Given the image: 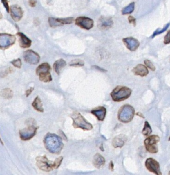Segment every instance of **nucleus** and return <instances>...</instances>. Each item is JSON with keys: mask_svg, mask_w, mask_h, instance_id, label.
Instances as JSON below:
<instances>
[{"mask_svg": "<svg viewBox=\"0 0 170 175\" xmlns=\"http://www.w3.org/2000/svg\"><path fill=\"white\" fill-rule=\"evenodd\" d=\"M170 25V23H168V24H167L166 25H165V26L163 28L161 29H157L156 31H155L154 33H153L152 36V38H153L155 37L156 35H160V34H161V33H164V32L168 28V27H169Z\"/></svg>", "mask_w": 170, "mask_h": 175, "instance_id": "nucleus-26", "label": "nucleus"}, {"mask_svg": "<svg viewBox=\"0 0 170 175\" xmlns=\"http://www.w3.org/2000/svg\"><path fill=\"white\" fill-rule=\"evenodd\" d=\"M91 113L96 117L98 120L103 121L105 119L106 114V110L105 107H99L93 109L91 111Z\"/></svg>", "mask_w": 170, "mask_h": 175, "instance_id": "nucleus-19", "label": "nucleus"}, {"mask_svg": "<svg viewBox=\"0 0 170 175\" xmlns=\"http://www.w3.org/2000/svg\"><path fill=\"white\" fill-rule=\"evenodd\" d=\"M66 65L65 61L63 59H59L57 60L53 64V68L57 74H59L62 69Z\"/></svg>", "mask_w": 170, "mask_h": 175, "instance_id": "nucleus-21", "label": "nucleus"}, {"mask_svg": "<svg viewBox=\"0 0 170 175\" xmlns=\"http://www.w3.org/2000/svg\"><path fill=\"white\" fill-rule=\"evenodd\" d=\"M164 43L169 44L170 43V30L168 31L164 38Z\"/></svg>", "mask_w": 170, "mask_h": 175, "instance_id": "nucleus-30", "label": "nucleus"}, {"mask_svg": "<svg viewBox=\"0 0 170 175\" xmlns=\"http://www.w3.org/2000/svg\"><path fill=\"white\" fill-rule=\"evenodd\" d=\"M2 3H3V4L4 5L5 8L6 9L7 11L8 12H9L10 11V9H9V5H8V2L7 1V0H1Z\"/></svg>", "mask_w": 170, "mask_h": 175, "instance_id": "nucleus-31", "label": "nucleus"}, {"mask_svg": "<svg viewBox=\"0 0 170 175\" xmlns=\"http://www.w3.org/2000/svg\"><path fill=\"white\" fill-rule=\"evenodd\" d=\"M75 24L81 28L89 30L93 27V20L88 17H79L75 19Z\"/></svg>", "mask_w": 170, "mask_h": 175, "instance_id": "nucleus-10", "label": "nucleus"}, {"mask_svg": "<svg viewBox=\"0 0 170 175\" xmlns=\"http://www.w3.org/2000/svg\"><path fill=\"white\" fill-rule=\"evenodd\" d=\"M24 59L28 63L37 64L39 62L40 57L37 53L32 50H28L24 52Z\"/></svg>", "mask_w": 170, "mask_h": 175, "instance_id": "nucleus-11", "label": "nucleus"}, {"mask_svg": "<svg viewBox=\"0 0 170 175\" xmlns=\"http://www.w3.org/2000/svg\"><path fill=\"white\" fill-rule=\"evenodd\" d=\"M15 35H9L8 33H1L0 35V46L1 49H6L15 43Z\"/></svg>", "mask_w": 170, "mask_h": 175, "instance_id": "nucleus-8", "label": "nucleus"}, {"mask_svg": "<svg viewBox=\"0 0 170 175\" xmlns=\"http://www.w3.org/2000/svg\"><path fill=\"white\" fill-rule=\"evenodd\" d=\"M169 140V141H170V137H169V140Z\"/></svg>", "mask_w": 170, "mask_h": 175, "instance_id": "nucleus-37", "label": "nucleus"}, {"mask_svg": "<svg viewBox=\"0 0 170 175\" xmlns=\"http://www.w3.org/2000/svg\"><path fill=\"white\" fill-rule=\"evenodd\" d=\"M109 169L111 171H114L113 163V162L112 161L110 162V165H109Z\"/></svg>", "mask_w": 170, "mask_h": 175, "instance_id": "nucleus-35", "label": "nucleus"}, {"mask_svg": "<svg viewBox=\"0 0 170 175\" xmlns=\"http://www.w3.org/2000/svg\"><path fill=\"white\" fill-rule=\"evenodd\" d=\"M128 20L130 23L133 24L134 26L136 25V19L132 16H129Z\"/></svg>", "mask_w": 170, "mask_h": 175, "instance_id": "nucleus-32", "label": "nucleus"}, {"mask_svg": "<svg viewBox=\"0 0 170 175\" xmlns=\"http://www.w3.org/2000/svg\"><path fill=\"white\" fill-rule=\"evenodd\" d=\"M27 128L20 131V137L23 140H29L35 135L38 127L36 126V124L33 119H29L27 122Z\"/></svg>", "mask_w": 170, "mask_h": 175, "instance_id": "nucleus-6", "label": "nucleus"}, {"mask_svg": "<svg viewBox=\"0 0 170 175\" xmlns=\"http://www.w3.org/2000/svg\"><path fill=\"white\" fill-rule=\"evenodd\" d=\"M169 175H170V172L169 173Z\"/></svg>", "mask_w": 170, "mask_h": 175, "instance_id": "nucleus-38", "label": "nucleus"}, {"mask_svg": "<svg viewBox=\"0 0 170 175\" xmlns=\"http://www.w3.org/2000/svg\"><path fill=\"white\" fill-rule=\"evenodd\" d=\"M17 35L19 37V44L21 47L24 48H28L31 45V40L25 35L23 33H18Z\"/></svg>", "mask_w": 170, "mask_h": 175, "instance_id": "nucleus-15", "label": "nucleus"}, {"mask_svg": "<svg viewBox=\"0 0 170 175\" xmlns=\"http://www.w3.org/2000/svg\"><path fill=\"white\" fill-rule=\"evenodd\" d=\"M160 140V138L156 135H151L147 138L144 141V144L147 151L151 153H156L158 152L157 143Z\"/></svg>", "mask_w": 170, "mask_h": 175, "instance_id": "nucleus-7", "label": "nucleus"}, {"mask_svg": "<svg viewBox=\"0 0 170 175\" xmlns=\"http://www.w3.org/2000/svg\"><path fill=\"white\" fill-rule=\"evenodd\" d=\"M48 21L50 26L52 27H56L62 26L64 24H71L74 21V19L73 18L56 19L51 17L49 18Z\"/></svg>", "mask_w": 170, "mask_h": 175, "instance_id": "nucleus-12", "label": "nucleus"}, {"mask_svg": "<svg viewBox=\"0 0 170 175\" xmlns=\"http://www.w3.org/2000/svg\"><path fill=\"white\" fill-rule=\"evenodd\" d=\"M126 48L131 51H136L140 46V42L138 40L133 37H128L122 40Z\"/></svg>", "mask_w": 170, "mask_h": 175, "instance_id": "nucleus-13", "label": "nucleus"}, {"mask_svg": "<svg viewBox=\"0 0 170 175\" xmlns=\"http://www.w3.org/2000/svg\"><path fill=\"white\" fill-rule=\"evenodd\" d=\"M152 131L149 123L148 121H146L144 125V128L142 131V134L144 136H148L152 133Z\"/></svg>", "mask_w": 170, "mask_h": 175, "instance_id": "nucleus-25", "label": "nucleus"}, {"mask_svg": "<svg viewBox=\"0 0 170 175\" xmlns=\"http://www.w3.org/2000/svg\"><path fill=\"white\" fill-rule=\"evenodd\" d=\"M1 96L4 99H10L13 97V91L10 88H5L1 92Z\"/></svg>", "mask_w": 170, "mask_h": 175, "instance_id": "nucleus-23", "label": "nucleus"}, {"mask_svg": "<svg viewBox=\"0 0 170 175\" xmlns=\"http://www.w3.org/2000/svg\"><path fill=\"white\" fill-rule=\"evenodd\" d=\"M134 74L140 77H145L149 74V70L146 66L142 64H138L135 66L132 70Z\"/></svg>", "mask_w": 170, "mask_h": 175, "instance_id": "nucleus-16", "label": "nucleus"}, {"mask_svg": "<svg viewBox=\"0 0 170 175\" xmlns=\"http://www.w3.org/2000/svg\"><path fill=\"white\" fill-rule=\"evenodd\" d=\"M135 114V110L132 106L128 104L123 105L120 109L118 118L122 123H128L132 120Z\"/></svg>", "mask_w": 170, "mask_h": 175, "instance_id": "nucleus-4", "label": "nucleus"}, {"mask_svg": "<svg viewBox=\"0 0 170 175\" xmlns=\"http://www.w3.org/2000/svg\"><path fill=\"white\" fill-rule=\"evenodd\" d=\"M32 105L33 107L38 112H44V108L43 107V103L39 97L37 96L35 98V100L33 102Z\"/></svg>", "mask_w": 170, "mask_h": 175, "instance_id": "nucleus-22", "label": "nucleus"}, {"mask_svg": "<svg viewBox=\"0 0 170 175\" xmlns=\"http://www.w3.org/2000/svg\"><path fill=\"white\" fill-rule=\"evenodd\" d=\"M93 164L95 167L100 169L105 165V158L100 153H96L93 157Z\"/></svg>", "mask_w": 170, "mask_h": 175, "instance_id": "nucleus-20", "label": "nucleus"}, {"mask_svg": "<svg viewBox=\"0 0 170 175\" xmlns=\"http://www.w3.org/2000/svg\"><path fill=\"white\" fill-rule=\"evenodd\" d=\"M131 92L132 90L130 88L123 86H118L113 90L110 95L114 101L121 102L129 98Z\"/></svg>", "mask_w": 170, "mask_h": 175, "instance_id": "nucleus-2", "label": "nucleus"}, {"mask_svg": "<svg viewBox=\"0 0 170 175\" xmlns=\"http://www.w3.org/2000/svg\"><path fill=\"white\" fill-rule=\"evenodd\" d=\"M145 166L147 169L151 173H154L155 175H162L159 163L154 159L152 158L147 159L145 162Z\"/></svg>", "mask_w": 170, "mask_h": 175, "instance_id": "nucleus-9", "label": "nucleus"}, {"mask_svg": "<svg viewBox=\"0 0 170 175\" xmlns=\"http://www.w3.org/2000/svg\"><path fill=\"white\" fill-rule=\"evenodd\" d=\"M63 159V158L61 156L53 162L48 160L46 156H43L37 158L36 160L37 166L40 169L45 172H50L54 169H57L61 164Z\"/></svg>", "mask_w": 170, "mask_h": 175, "instance_id": "nucleus-1", "label": "nucleus"}, {"mask_svg": "<svg viewBox=\"0 0 170 175\" xmlns=\"http://www.w3.org/2000/svg\"><path fill=\"white\" fill-rule=\"evenodd\" d=\"M71 118L73 120L72 125L75 128H79L86 131H89L93 128L92 125L88 122L79 112H73L71 115Z\"/></svg>", "mask_w": 170, "mask_h": 175, "instance_id": "nucleus-3", "label": "nucleus"}, {"mask_svg": "<svg viewBox=\"0 0 170 175\" xmlns=\"http://www.w3.org/2000/svg\"><path fill=\"white\" fill-rule=\"evenodd\" d=\"M144 63L145 65H146L147 67L148 68H149L150 69L152 70V71H155V69H156L155 66L153 65V64L150 60H146L144 61Z\"/></svg>", "mask_w": 170, "mask_h": 175, "instance_id": "nucleus-28", "label": "nucleus"}, {"mask_svg": "<svg viewBox=\"0 0 170 175\" xmlns=\"http://www.w3.org/2000/svg\"><path fill=\"white\" fill-rule=\"evenodd\" d=\"M136 115L137 116H138L140 117H142V118H144V116H143V115L142 114V113H140V112H137L136 113Z\"/></svg>", "mask_w": 170, "mask_h": 175, "instance_id": "nucleus-36", "label": "nucleus"}, {"mask_svg": "<svg viewBox=\"0 0 170 175\" xmlns=\"http://www.w3.org/2000/svg\"><path fill=\"white\" fill-rule=\"evenodd\" d=\"M36 4H37V2L35 0H29V4L31 6H35Z\"/></svg>", "mask_w": 170, "mask_h": 175, "instance_id": "nucleus-34", "label": "nucleus"}, {"mask_svg": "<svg viewBox=\"0 0 170 175\" xmlns=\"http://www.w3.org/2000/svg\"><path fill=\"white\" fill-rule=\"evenodd\" d=\"M11 63L15 67L19 68H21L22 66V62L20 59L13 60V61L11 62Z\"/></svg>", "mask_w": 170, "mask_h": 175, "instance_id": "nucleus-29", "label": "nucleus"}, {"mask_svg": "<svg viewBox=\"0 0 170 175\" xmlns=\"http://www.w3.org/2000/svg\"><path fill=\"white\" fill-rule=\"evenodd\" d=\"M113 21L111 18L107 17H101L99 20L98 26L100 28L107 29L111 27L113 25Z\"/></svg>", "mask_w": 170, "mask_h": 175, "instance_id": "nucleus-17", "label": "nucleus"}, {"mask_svg": "<svg viewBox=\"0 0 170 175\" xmlns=\"http://www.w3.org/2000/svg\"><path fill=\"white\" fill-rule=\"evenodd\" d=\"M134 8H135V3L134 2L131 3V4H130L128 6L123 8L122 11V15L130 14L134 11Z\"/></svg>", "mask_w": 170, "mask_h": 175, "instance_id": "nucleus-24", "label": "nucleus"}, {"mask_svg": "<svg viewBox=\"0 0 170 175\" xmlns=\"http://www.w3.org/2000/svg\"><path fill=\"white\" fill-rule=\"evenodd\" d=\"M10 12L11 17L15 22L19 21L23 17V11L22 8L17 5H12L10 7Z\"/></svg>", "mask_w": 170, "mask_h": 175, "instance_id": "nucleus-14", "label": "nucleus"}, {"mask_svg": "<svg viewBox=\"0 0 170 175\" xmlns=\"http://www.w3.org/2000/svg\"><path fill=\"white\" fill-rule=\"evenodd\" d=\"M84 65V62L81 60H74L70 63V65L75 66H82Z\"/></svg>", "mask_w": 170, "mask_h": 175, "instance_id": "nucleus-27", "label": "nucleus"}, {"mask_svg": "<svg viewBox=\"0 0 170 175\" xmlns=\"http://www.w3.org/2000/svg\"><path fill=\"white\" fill-rule=\"evenodd\" d=\"M126 136L124 135H120L114 138L112 141V145L115 148L122 147L124 145V143L126 142Z\"/></svg>", "mask_w": 170, "mask_h": 175, "instance_id": "nucleus-18", "label": "nucleus"}, {"mask_svg": "<svg viewBox=\"0 0 170 175\" xmlns=\"http://www.w3.org/2000/svg\"><path fill=\"white\" fill-rule=\"evenodd\" d=\"M33 90H34V88H30V89L27 90V91L26 92V97H28L31 94V92H32Z\"/></svg>", "mask_w": 170, "mask_h": 175, "instance_id": "nucleus-33", "label": "nucleus"}, {"mask_svg": "<svg viewBox=\"0 0 170 175\" xmlns=\"http://www.w3.org/2000/svg\"><path fill=\"white\" fill-rule=\"evenodd\" d=\"M51 67L47 63H44L39 65L36 70L37 74L39 76L41 81L44 82H49L52 80L50 74Z\"/></svg>", "mask_w": 170, "mask_h": 175, "instance_id": "nucleus-5", "label": "nucleus"}]
</instances>
